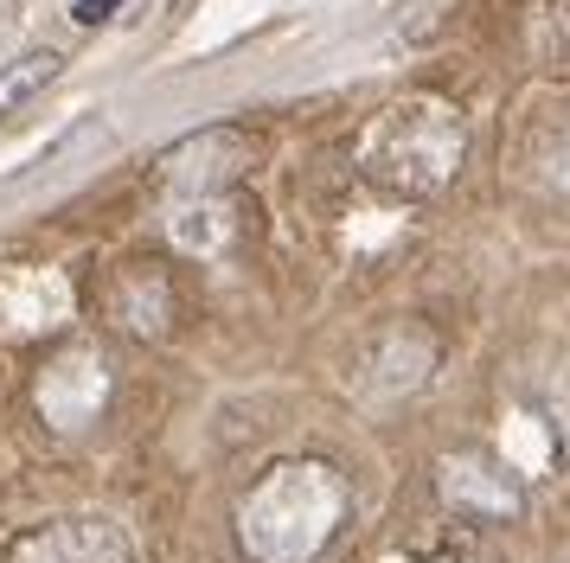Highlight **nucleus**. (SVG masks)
<instances>
[{"label": "nucleus", "mask_w": 570, "mask_h": 563, "mask_svg": "<svg viewBox=\"0 0 570 563\" xmlns=\"http://www.w3.org/2000/svg\"><path fill=\"white\" fill-rule=\"evenodd\" d=\"M340 518H346V486L321 461H283L244 500L237 532L257 563H314L340 532Z\"/></svg>", "instance_id": "f257e3e1"}, {"label": "nucleus", "mask_w": 570, "mask_h": 563, "mask_svg": "<svg viewBox=\"0 0 570 563\" xmlns=\"http://www.w3.org/2000/svg\"><path fill=\"white\" fill-rule=\"evenodd\" d=\"M468 148V122L436 97H411L391 102L385 116L365 135V174L379 179L397 199H430L442 192Z\"/></svg>", "instance_id": "f03ea898"}, {"label": "nucleus", "mask_w": 570, "mask_h": 563, "mask_svg": "<svg viewBox=\"0 0 570 563\" xmlns=\"http://www.w3.org/2000/svg\"><path fill=\"white\" fill-rule=\"evenodd\" d=\"M7 563H135V537L116 518H58L46 532L13 544Z\"/></svg>", "instance_id": "7ed1b4c3"}, {"label": "nucleus", "mask_w": 570, "mask_h": 563, "mask_svg": "<svg viewBox=\"0 0 570 563\" xmlns=\"http://www.w3.org/2000/svg\"><path fill=\"white\" fill-rule=\"evenodd\" d=\"M109 397V372L97 353H65L46 365V378H39V409L52 416L58 429H83Z\"/></svg>", "instance_id": "20e7f679"}, {"label": "nucleus", "mask_w": 570, "mask_h": 563, "mask_svg": "<svg viewBox=\"0 0 570 563\" xmlns=\"http://www.w3.org/2000/svg\"><path fill=\"white\" fill-rule=\"evenodd\" d=\"M167 230H174V244H186V250H225L232 244V230H237V211L225 192H193V199H180L174 211H167Z\"/></svg>", "instance_id": "39448f33"}, {"label": "nucleus", "mask_w": 570, "mask_h": 563, "mask_svg": "<svg viewBox=\"0 0 570 563\" xmlns=\"http://www.w3.org/2000/svg\"><path fill=\"white\" fill-rule=\"evenodd\" d=\"M442 493L455 500V506H481V512H519V486L500 481L493 467H481V461H449L442 467Z\"/></svg>", "instance_id": "423d86ee"}, {"label": "nucleus", "mask_w": 570, "mask_h": 563, "mask_svg": "<svg viewBox=\"0 0 570 563\" xmlns=\"http://www.w3.org/2000/svg\"><path fill=\"white\" fill-rule=\"evenodd\" d=\"M65 71V51H52V46H39V51H20L13 65H0V122L13 116V109H27L52 77Z\"/></svg>", "instance_id": "0eeeda50"}, {"label": "nucleus", "mask_w": 570, "mask_h": 563, "mask_svg": "<svg viewBox=\"0 0 570 563\" xmlns=\"http://www.w3.org/2000/svg\"><path fill=\"white\" fill-rule=\"evenodd\" d=\"M532 167L551 192L570 199V102H551V116H539L532 128Z\"/></svg>", "instance_id": "6e6552de"}, {"label": "nucleus", "mask_w": 570, "mask_h": 563, "mask_svg": "<svg viewBox=\"0 0 570 563\" xmlns=\"http://www.w3.org/2000/svg\"><path fill=\"white\" fill-rule=\"evenodd\" d=\"M116 13H122V0H71V20L78 26H104Z\"/></svg>", "instance_id": "1a4fd4ad"}]
</instances>
